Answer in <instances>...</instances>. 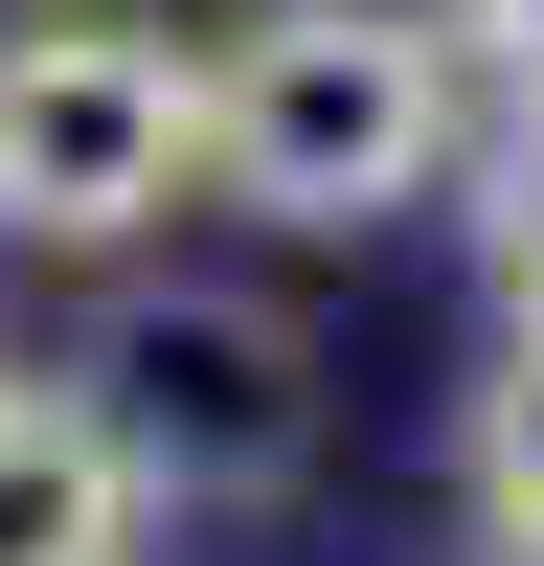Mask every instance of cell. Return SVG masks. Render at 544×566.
<instances>
[{"label":"cell","instance_id":"6da1fadb","mask_svg":"<svg viewBox=\"0 0 544 566\" xmlns=\"http://www.w3.org/2000/svg\"><path fill=\"white\" fill-rule=\"evenodd\" d=\"M453 136H477V69L431 45V0H272V23H227V69H181V181L295 250L408 227Z\"/></svg>","mask_w":544,"mask_h":566},{"label":"cell","instance_id":"7a4b0ae2","mask_svg":"<svg viewBox=\"0 0 544 566\" xmlns=\"http://www.w3.org/2000/svg\"><path fill=\"white\" fill-rule=\"evenodd\" d=\"M91 431L136 453V499H295L317 453V363L272 295H136L91 340Z\"/></svg>","mask_w":544,"mask_h":566},{"label":"cell","instance_id":"3957f363","mask_svg":"<svg viewBox=\"0 0 544 566\" xmlns=\"http://www.w3.org/2000/svg\"><path fill=\"white\" fill-rule=\"evenodd\" d=\"M159 205H181V45L23 23L0 45V227L23 250H136Z\"/></svg>","mask_w":544,"mask_h":566},{"label":"cell","instance_id":"277c9868","mask_svg":"<svg viewBox=\"0 0 544 566\" xmlns=\"http://www.w3.org/2000/svg\"><path fill=\"white\" fill-rule=\"evenodd\" d=\"M0 566H136V453L91 431V386L0 363Z\"/></svg>","mask_w":544,"mask_h":566},{"label":"cell","instance_id":"5b68a950","mask_svg":"<svg viewBox=\"0 0 544 566\" xmlns=\"http://www.w3.org/2000/svg\"><path fill=\"white\" fill-rule=\"evenodd\" d=\"M477 522H544V317H499V386H477Z\"/></svg>","mask_w":544,"mask_h":566},{"label":"cell","instance_id":"8992f818","mask_svg":"<svg viewBox=\"0 0 544 566\" xmlns=\"http://www.w3.org/2000/svg\"><path fill=\"white\" fill-rule=\"evenodd\" d=\"M477 250H499V317H544V91H499L477 136Z\"/></svg>","mask_w":544,"mask_h":566},{"label":"cell","instance_id":"52a82bcc","mask_svg":"<svg viewBox=\"0 0 544 566\" xmlns=\"http://www.w3.org/2000/svg\"><path fill=\"white\" fill-rule=\"evenodd\" d=\"M431 45H453L477 91H544V0H431Z\"/></svg>","mask_w":544,"mask_h":566},{"label":"cell","instance_id":"ba28073f","mask_svg":"<svg viewBox=\"0 0 544 566\" xmlns=\"http://www.w3.org/2000/svg\"><path fill=\"white\" fill-rule=\"evenodd\" d=\"M499 566H544V522H499Z\"/></svg>","mask_w":544,"mask_h":566}]
</instances>
